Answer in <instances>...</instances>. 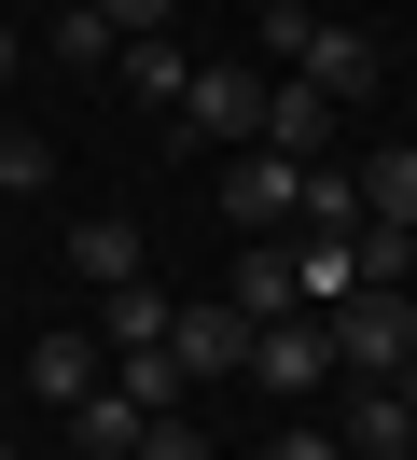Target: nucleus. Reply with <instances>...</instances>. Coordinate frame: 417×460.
I'll list each match as a JSON object with an SVG mask.
<instances>
[{
	"instance_id": "f257e3e1",
	"label": "nucleus",
	"mask_w": 417,
	"mask_h": 460,
	"mask_svg": "<svg viewBox=\"0 0 417 460\" xmlns=\"http://www.w3.org/2000/svg\"><path fill=\"white\" fill-rule=\"evenodd\" d=\"M265 57L292 70V84H320L334 112H361V98L389 84V57H376V29H348V14H320V0H265Z\"/></svg>"
},
{
	"instance_id": "f03ea898",
	"label": "nucleus",
	"mask_w": 417,
	"mask_h": 460,
	"mask_svg": "<svg viewBox=\"0 0 417 460\" xmlns=\"http://www.w3.org/2000/svg\"><path fill=\"white\" fill-rule=\"evenodd\" d=\"M334 376H348V363H334V321H320V307H292V321H265V335H250V391L320 404Z\"/></svg>"
},
{
	"instance_id": "7ed1b4c3",
	"label": "nucleus",
	"mask_w": 417,
	"mask_h": 460,
	"mask_svg": "<svg viewBox=\"0 0 417 460\" xmlns=\"http://www.w3.org/2000/svg\"><path fill=\"white\" fill-rule=\"evenodd\" d=\"M334 321V363L348 376H404L417 363V293H348V307H320Z\"/></svg>"
},
{
	"instance_id": "20e7f679",
	"label": "nucleus",
	"mask_w": 417,
	"mask_h": 460,
	"mask_svg": "<svg viewBox=\"0 0 417 460\" xmlns=\"http://www.w3.org/2000/svg\"><path fill=\"white\" fill-rule=\"evenodd\" d=\"M292 209H306V168H292V154H278V140H250L237 168H222V224H250V237H278V224H292Z\"/></svg>"
},
{
	"instance_id": "39448f33",
	"label": "nucleus",
	"mask_w": 417,
	"mask_h": 460,
	"mask_svg": "<svg viewBox=\"0 0 417 460\" xmlns=\"http://www.w3.org/2000/svg\"><path fill=\"white\" fill-rule=\"evenodd\" d=\"M265 98H278V84H250V70H195V84H181V112H195V140L250 154V140H265Z\"/></svg>"
},
{
	"instance_id": "423d86ee",
	"label": "nucleus",
	"mask_w": 417,
	"mask_h": 460,
	"mask_svg": "<svg viewBox=\"0 0 417 460\" xmlns=\"http://www.w3.org/2000/svg\"><path fill=\"white\" fill-rule=\"evenodd\" d=\"M334 432H348L361 460H417V391H404V376H348V419H334Z\"/></svg>"
},
{
	"instance_id": "0eeeda50",
	"label": "nucleus",
	"mask_w": 417,
	"mask_h": 460,
	"mask_svg": "<svg viewBox=\"0 0 417 460\" xmlns=\"http://www.w3.org/2000/svg\"><path fill=\"white\" fill-rule=\"evenodd\" d=\"M250 335H265V321L222 293V307H181V335H167V349H181V376H250Z\"/></svg>"
},
{
	"instance_id": "6e6552de",
	"label": "nucleus",
	"mask_w": 417,
	"mask_h": 460,
	"mask_svg": "<svg viewBox=\"0 0 417 460\" xmlns=\"http://www.w3.org/2000/svg\"><path fill=\"white\" fill-rule=\"evenodd\" d=\"M167 335H181V307H167L153 279H111L98 293V349H167Z\"/></svg>"
},
{
	"instance_id": "1a4fd4ad",
	"label": "nucleus",
	"mask_w": 417,
	"mask_h": 460,
	"mask_svg": "<svg viewBox=\"0 0 417 460\" xmlns=\"http://www.w3.org/2000/svg\"><path fill=\"white\" fill-rule=\"evenodd\" d=\"M98 376H111V349H98V335H42V349H28V391H42V404H83Z\"/></svg>"
},
{
	"instance_id": "9d476101",
	"label": "nucleus",
	"mask_w": 417,
	"mask_h": 460,
	"mask_svg": "<svg viewBox=\"0 0 417 460\" xmlns=\"http://www.w3.org/2000/svg\"><path fill=\"white\" fill-rule=\"evenodd\" d=\"M361 224H417V140H376V154H361Z\"/></svg>"
},
{
	"instance_id": "9b49d317",
	"label": "nucleus",
	"mask_w": 417,
	"mask_h": 460,
	"mask_svg": "<svg viewBox=\"0 0 417 460\" xmlns=\"http://www.w3.org/2000/svg\"><path fill=\"white\" fill-rule=\"evenodd\" d=\"M265 140L292 154V168H320V140H334V98H320V84H278V98H265Z\"/></svg>"
},
{
	"instance_id": "f8f14e48",
	"label": "nucleus",
	"mask_w": 417,
	"mask_h": 460,
	"mask_svg": "<svg viewBox=\"0 0 417 460\" xmlns=\"http://www.w3.org/2000/svg\"><path fill=\"white\" fill-rule=\"evenodd\" d=\"M70 419H83V460H139V432H153V404H126V391L98 376V391H83Z\"/></svg>"
},
{
	"instance_id": "ddd939ff",
	"label": "nucleus",
	"mask_w": 417,
	"mask_h": 460,
	"mask_svg": "<svg viewBox=\"0 0 417 460\" xmlns=\"http://www.w3.org/2000/svg\"><path fill=\"white\" fill-rule=\"evenodd\" d=\"M237 307H250V321H292V307H306V279H292L278 237H250V252H237Z\"/></svg>"
},
{
	"instance_id": "4468645a",
	"label": "nucleus",
	"mask_w": 417,
	"mask_h": 460,
	"mask_svg": "<svg viewBox=\"0 0 417 460\" xmlns=\"http://www.w3.org/2000/svg\"><path fill=\"white\" fill-rule=\"evenodd\" d=\"M111 391H126V404H153V419H167V404L195 391V376H181V349H111Z\"/></svg>"
},
{
	"instance_id": "2eb2a0df",
	"label": "nucleus",
	"mask_w": 417,
	"mask_h": 460,
	"mask_svg": "<svg viewBox=\"0 0 417 460\" xmlns=\"http://www.w3.org/2000/svg\"><path fill=\"white\" fill-rule=\"evenodd\" d=\"M70 265H83V279H139V224H70Z\"/></svg>"
},
{
	"instance_id": "dca6fc26",
	"label": "nucleus",
	"mask_w": 417,
	"mask_h": 460,
	"mask_svg": "<svg viewBox=\"0 0 417 460\" xmlns=\"http://www.w3.org/2000/svg\"><path fill=\"white\" fill-rule=\"evenodd\" d=\"M56 57H70V70H111V57H126V29H111L98 0H70V14H56Z\"/></svg>"
},
{
	"instance_id": "f3484780",
	"label": "nucleus",
	"mask_w": 417,
	"mask_h": 460,
	"mask_svg": "<svg viewBox=\"0 0 417 460\" xmlns=\"http://www.w3.org/2000/svg\"><path fill=\"white\" fill-rule=\"evenodd\" d=\"M292 279H306V307H348V293H361V265H348V237H306V252H292Z\"/></svg>"
},
{
	"instance_id": "a211bd4d",
	"label": "nucleus",
	"mask_w": 417,
	"mask_h": 460,
	"mask_svg": "<svg viewBox=\"0 0 417 460\" xmlns=\"http://www.w3.org/2000/svg\"><path fill=\"white\" fill-rule=\"evenodd\" d=\"M306 224L348 237V224H361V168H306Z\"/></svg>"
},
{
	"instance_id": "6ab92c4d",
	"label": "nucleus",
	"mask_w": 417,
	"mask_h": 460,
	"mask_svg": "<svg viewBox=\"0 0 417 460\" xmlns=\"http://www.w3.org/2000/svg\"><path fill=\"white\" fill-rule=\"evenodd\" d=\"M111 70H126V84H139V98H181V84H195V70H181V57H167V29H153V42H126V57H111Z\"/></svg>"
},
{
	"instance_id": "aec40b11",
	"label": "nucleus",
	"mask_w": 417,
	"mask_h": 460,
	"mask_svg": "<svg viewBox=\"0 0 417 460\" xmlns=\"http://www.w3.org/2000/svg\"><path fill=\"white\" fill-rule=\"evenodd\" d=\"M42 181H56V154L28 140V126H0V196H42Z\"/></svg>"
},
{
	"instance_id": "412c9836",
	"label": "nucleus",
	"mask_w": 417,
	"mask_h": 460,
	"mask_svg": "<svg viewBox=\"0 0 417 460\" xmlns=\"http://www.w3.org/2000/svg\"><path fill=\"white\" fill-rule=\"evenodd\" d=\"M139 460H209V432H195V419H181V404H167V419H153V432H139Z\"/></svg>"
},
{
	"instance_id": "4be33fe9",
	"label": "nucleus",
	"mask_w": 417,
	"mask_h": 460,
	"mask_svg": "<svg viewBox=\"0 0 417 460\" xmlns=\"http://www.w3.org/2000/svg\"><path fill=\"white\" fill-rule=\"evenodd\" d=\"M265 460H348V432H320V419H292V432H278Z\"/></svg>"
},
{
	"instance_id": "5701e85b",
	"label": "nucleus",
	"mask_w": 417,
	"mask_h": 460,
	"mask_svg": "<svg viewBox=\"0 0 417 460\" xmlns=\"http://www.w3.org/2000/svg\"><path fill=\"white\" fill-rule=\"evenodd\" d=\"M98 14H111V29H126V42H153L167 14H181V0H98Z\"/></svg>"
},
{
	"instance_id": "b1692460",
	"label": "nucleus",
	"mask_w": 417,
	"mask_h": 460,
	"mask_svg": "<svg viewBox=\"0 0 417 460\" xmlns=\"http://www.w3.org/2000/svg\"><path fill=\"white\" fill-rule=\"evenodd\" d=\"M0 84H14V14H0Z\"/></svg>"
},
{
	"instance_id": "393cba45",
	"label": "nucleus",
	"mask_w": 417,
	"mask_h": 460,
	"mask_svg": "<svg viewBox=\"0 0 417 460\" xmlns=\"http://www.w3.org/2000/svg\"><path fill=\"white\" fill-rule=\"evenodd\" d=\"M404 252H417V224H404Z\"/></svg>"
},
{
	"instance_id": "a878e982",
	"label": "nucleus",
	"mask_w": 417,
	"mask_h": 460,
	"mask_svg": "<svg viewBox=\"0 0 417 460\" xmlns=\"http://www.w3.org/2000/svg\"><path fill=\"white\" fill-rule=\"evenodd\" d=\"M404 391H417V363H404Z\"/></svg>"
},
{
	"instance_id": "bb28decb",
	"label": "nucleus",
	"mask_w": 417,
	"mask_h": 460,
	"mask_svg": "<svg viewBox=\"0 0 417 460\" xmlns=\"http://www.w3.org/2000/svg\"><path fill=\"white\" fill-rule=\"evenodd\" d=\"M0 460H14V447H0Z\"/></svg>"
}]
</instances>
